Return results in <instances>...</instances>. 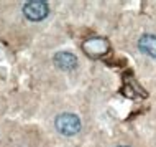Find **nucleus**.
<instances>
[{
	"mask_svg": "<svg viewBox=\"0 0 156 147\" xmlns=\"http://www.w3.org/2000/svg\"><path fill=\"white\" fill-rule=\"evenodd\" d=\"M56 129L62 136H74L81 131V121L77 116L71 114V112H64L56 117Z\"/></svg>",
	"mask_w": 156,
	"mask_h": 147,
	"instance_id": "1",
	"label": "nucleus"
},
{
	"mask_svg": "<svg viewBox=\"0 0 156 147\" xmlns=\"http://www.w3.org/2000/svg\"><path fill=\"white\" fill-rule=\"evenodd\" d=\"M49 12V7L44 0H30L23 5V13L31 22H40L43 20Z\"/></svg>",
	"mask_w": 156,
	"mask_h": 147,
	"instance_id": "2",
	"label": "nucleus"
},
{
	"mask_svg": "<svg viewBox=\"0 0 156 147\" xmlns=\"http://www.w3.org/2000/svg\"><path fill=\"white\" fill-rule=\"evenodd\" d=\"M84 51H86L89 56L97 58V56H102L104 53H107L108 50V43L105 38H100V36H94V38H89L84 43Z\"/></svg>",
	"mask_w": 156,
	"mask_h": 147,
	"instance_id": "3",
	"label": "nucleus"
},
{
	"mask_svg": "<svg viewBox=\"0 0 156 147\" xmlns=\"http://www.w3.org/2000/svg\"><path fill=\"white\" fill-rule=\"evenodd\" d=\"M54 65L61 70H73L77 66V58L69 51H61L54 56Z\"/></svg>",
	"mask_w": 156,
	"mask_h": 147,
	"instance_id": "4",
	"label": "nucleus"
},
{
	"mask_svg": "<svg viewBox=\"0 0 156 147\" xmlns=\"http://www.w3.org/2000/svg\"><path fill=\"white\" fill-rule=\"evenodd\" d=\"M138 48H140L141 53L156 58V36L154 35H143L138 40Z\"/></svg>",
	"mask_w": 156,
	"mask_h": 147,
	"instance_id": "5",
	"label": "nucleus"
},
{
	"mask_svg": "<svg viewBox=\"0 0 156 147\" xmlns=\"http://www.w3.org/2000/svg\"><path fill=\"white\" fill-rule=\"evenodd\" d=\"M122 147H123V145H122Z\"/></svg>",
	"mask_w": 156,
	"mask_h": 147,
	"instance_id": "6",
	"label": "nucleus"
}]
</instances>
